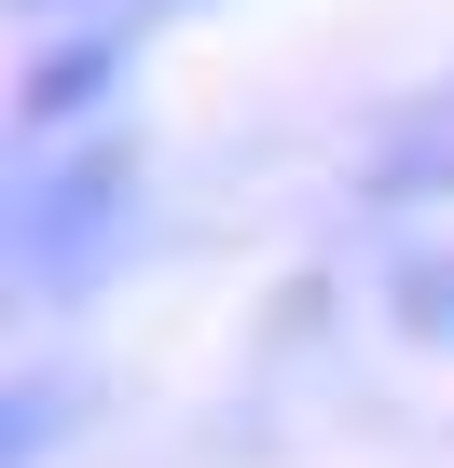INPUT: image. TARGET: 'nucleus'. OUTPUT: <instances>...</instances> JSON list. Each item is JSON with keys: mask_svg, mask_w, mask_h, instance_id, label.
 Segmentation results:
<instances>
[{"mask_svg": "<svg viewBox=\"0 0 454 468\" xmlns=\"http://www.w3.org/2000/svg\"><path fill=\"white\" fill-rule=\"evenodd\" d=\"M111 207H124V152H111V138L15 179V262H28V290H69V276H83V249L111 234Z\"/></svg>", "mask_w": 454, "mask_h": 468, "instance_id": "nucleus-1", "label": "nucleus"}]
</instances>
